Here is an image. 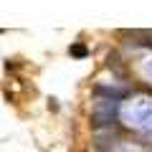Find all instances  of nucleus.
<instances>
[{"label":"nucleus","instance_id":"obj_1","mask_svg":"<svg viewBox=\"0 0 152 152\" xmlns=\"http://www.w3.org/2000/svg\"><path fill=\"white\" fill-rule=\"evenodd\" d=\"M74 53H76V56H84L86 51H84V46H76V48H74Z\"/></svg>","mask_w":152,"mask_h":152}]
</instances>
